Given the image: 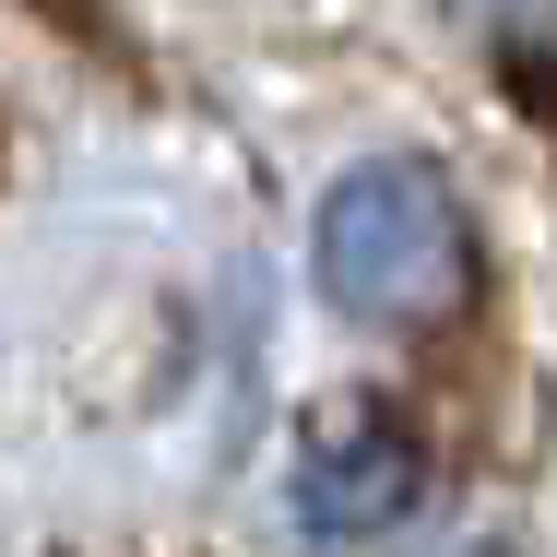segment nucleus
Masks as SVG:
<instances>
[{"label": "nucleus", "instance_id": "f257e3e1", "mask_svg": "<svg viewBox=\"0 0 557 557\" xmlns=\"http://www.w3.org/2000/svg\"><path fill=\"white\" fill-rule=\"evenodd\" d=\"M474 214L440 166H356L321 202V285L380 333H440L474 297Z\"/></svg>", "mask_w": 557, "mask_h": 557}, {"label": "nucleus", "instance_id": "f03ea898", "mask_svg": "<svg viewBox=\"0 0 557 557\" xmlns=\"http://www.w3.org/2000/svg\"><path fill=\"white\" fill-rule=\"evenodd\" d=\"M297 510H309L321 534H380V522H404V510H416V440H404L380 404L321 416L309 450H297Z\"/></svg>", "mask_w": 557, "mask_h": 557}, {"label": "nucleus", "instance_id": "7ed1b4c3", "mask_svg": "<svg viewBox=\"0 0 557 557\" xmlns=\"http://www.w3.org/2000/svg\"><path fill=\"white\" fill-rule=\"evenodd\" d=\"M36 12H60V24H84V0H36Z\"/></svg>", "mask_w": 557, "mask_h": 557}]
</instances>
